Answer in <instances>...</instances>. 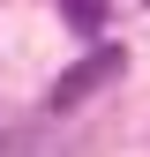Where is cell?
I'll return each mask as SVG.
<instances>
[{"label":"cell","mask_w":150,"mask_h":157,"mask_svg":"<svg viewBox=\"0 0 150 157\" xmlns=\"http://www.w3.org/2000/svg\"><path fill=\"white\" fill-rule=\"evenodd\" d=\"M60 15H68L83 37H90V30H105V0H60Z\"/></svg>","instance_id":"7a4b0ae2"},{"label":"cell","mask_w":150,"mask_h":157,"mask_svg":"<svg viewBox=\"0 0 150 157\" xmlns=\"http://www.w3.org/2000/svg\"><path fill=\"white\" fill-rule=\"evenodd\" d=\"M120 75H128V52H120V45H98V52H83V60H75V67L60 75V82L45 90V112H75L83 97H98V90H112Z\"/></svg>","instance_id":"6da1fadb"}]
</instances>
